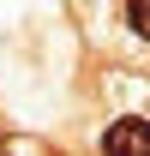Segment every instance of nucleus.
Here are the masks:
<instances>
[{
    "instance_id": "nucleus-1",
    "label": "nucleus",
    "mask_w": 150,
    "mask_h": 156,
    "mask_svg": "<svg viewBox=\"0 0 150 156\" xmlns=\"http://www.w3.org/2000/svg\"><path fill=\"white\" fill-rule=\"evenodd\" d=\"M102 156H150V120L144 114H120L102 132Z\"/></svg>"
},
{
    "instance_id": "nucleus-2",
    "label": "nucleus",
    "mask_w": 150,
    "mask_h": 156,
    "mask_svg": "<svg viewBox=\"0 0 150 156\" xmlns=\"http://www.w3.org/2000/svg\"><path fill=\"white\" fill-rule=\"evenodd\" d=\"M126 24H132V36L150 42V0H126Z\"/></svg>"
}]
</instances>
